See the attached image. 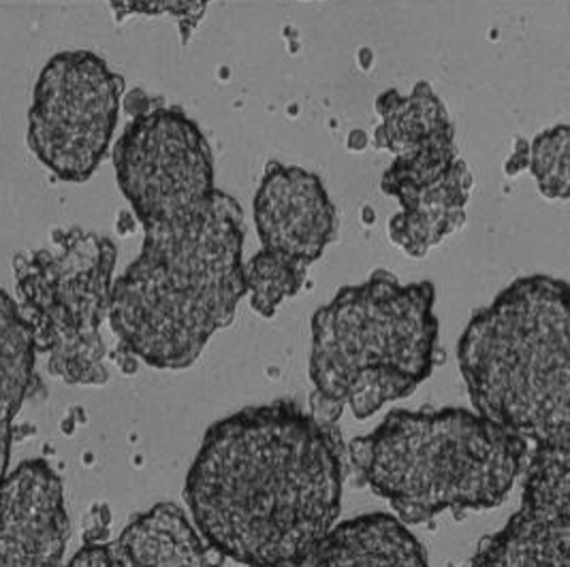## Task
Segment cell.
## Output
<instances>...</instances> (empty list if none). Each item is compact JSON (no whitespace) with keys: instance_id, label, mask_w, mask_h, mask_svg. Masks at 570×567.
<instances>
[{"instance_id":"cell-6","label":"cell","mask_w":570,"mask_h":567,"mask_svg":"<svg viewBox=\"0 0 570 567\" xmlns=\"http://www.w3.org/2000/svg\"><path fill=\"white\" fill-rule=\"evenodd\" d=\"M118 248L97 232H56L52 246L13 258L18 310L35 352L48 371L71 387H104L109 380L101 327Z\"/></svg>"},{"instance_id":"cell-2","label":"cell","mask_w":570,"mask_h":567,"mask_svg":"<svg viewBox=\"0 0 570 567\" xmlns=\"http://www.w3.org/2000/svg\"><path fill=\"white\" fill-rule=\"evenodd\" d=\"M344 459L332 422L272 401L212 425L186 476L197 531L225 559L293 567L336 525Z\"/></svg>"},{"instance_id":"cell-9","label":"cell","mask_w":570,"mask_h":567,"mask_svg":"<svg viewBox=\"0 0 570 567\" xmlns=\"http://www.w3.org/2000/svg\"><path fill=\"white\" fill-rule=\"evenodd\" d=\"M253 218L261 250L308 271L336 239L337 211L323 180L304 167L267 162Z\"/></svg>"},{"instance_id":"cell-3","label":"cell","mask_w":570,"mask_h":567,"mask_svg":"<svg viewBox=\"0 0 570 567\" xmlns=\"http://www.w3.org/2000/svg\"><path fill=\"white\" fill-rule=\"evenodd\" d=\"M476 414L537 448L570 450V290L525 276L476 311L458 346Z\"/></svg>"},{"instance_id":"cell-4","label":"cell","mask_w":570,"mask_h":567,"mask_svg":"<svg viewBox=\"0 0 570 567\" xmlns=\"http://www.w3.org/2000/svg\"><path fill=\"white\" fill-rule=\"evenodd\" d=\"M436 288L379 269L312 316V404L325 422L365 420L430 378L439 350Z\"/></svg>"},{"instance_id":"cell-14","label":"cell","mask_w":570,"mask_h":567,"mask_svg":"<svg viewBox=\"0 0 570 567\" xmlns=\"http://www.w3.org/2000/svg\"><path fill=\"white\" fill-rule=\"evenodd\" d=\"M37 352L11 295L0 290V483L7 476L13 422L37 385Z\"/></svg>"},{"instance_id":"cell-18","label":"cell","mask_w":570,"mask_h":567,"mask_svg":"<svg viewBox=\"0 0 570 567\" xmlns=\"http://www.w3.org/2000/svg\"><path fill=\"white\" fill-rule=\"evenodd\" d=\"M116 22H125L132 16L158 18L169 16L178 22L181 43L188 46L193 32L204 22L212 0H107Z\"/></svg>"},{"instance_id":"cell-1","label":"cell","mask_w":570,"mask_h":567,"mask_svg":"<svg viewBox=\"0 0 570 567\" xmlns=\"http://www.w3.org/2000/svg\"><path fill=\"white\" fill-rule=\"evenodd\" d=\"M114 169L144 243L114 280L107 320L130 361L186 369L246 297L244 211L216 186L212 146L176 105L132 111Z\"/></svg>"},{"instance_id":"cell-19","label":"cell","mask_w":570,"mask_h":567,"mask_svg":"<svg viewBox=\"0 0 570 567\" xmlns=\"http://www.w3.org/2000/svg\"><path fill=\"white\" fill-rule=\"evenodd\" d=\"M62 567H130L114 541H90L81 546Z\"/></svg>"},{"instance_id":"cell-13","label":"cell","mask_w":570,"mask_h":567,"mask_svg":"<svg viewBox=\"0 0 570 567\" xmlns=\"http://www.w3.org/2000/svg\"><path fill=\"white\" fill-rule=\"evenodd\" d=\"M130 567H223L214 550L180 506L163 501L135 516L114 541Z\"/></svg>"},{"instance_id":"cell-10","label":"cell","mask_w":570,"mask_h":567,"mask_svg":"<svg viewBox=\"0 0 570 567\" xmlns=\"http://www.w3.org/2000/svg\"><path fill=\"white\" fill-rule=\"evenodd\" d=\"M71 536L52 465L28 459L0 483V567H62Z\"/></svg>"},{"instance_id":"cell-15","label":"cell","mask_w":570,"mask_h":567,"mask_svg":"<svg viewBox=\"0 0 570 567\" xmlns=\"http://www.w3.org/2000/svg\"><path fill=\"white\" fill-rule=\"evenodd\" d=\"M381 125L374 130L376 148L393 156L409 152L436 137L455 132L451 116L428 81H419L409 94L395 88L376 99Z\"/></svg>"},{"instance_id":"cell-7","label":"cell","mask_w":570,"mask_h":567,"mask_svg":"<svg viewBox=\"0 0 570 567\" xmlns=\"http://www.w3.org/2000/svg\"><path fill=\"white\" fill-rule=\"evenodd\" d=\"M125 79L90 50H67L48 60L28 109V148L65 183L90 180L116 135Z\"/></svg>"},{"instance_id":"cell-17","label":"cell","mask_w":570,"mask_h":567,"mask_svg":"<svg viewBox=\"0 0 570 567\" xmlns=\"http://www.w3.org/2000/svg\"><path fill=\"white\" fill-rule=\"evenodd\" d=\"M528 169L549 201H569L570 129L558 125L539 132L528 150Z\"/></svg>"},{"instance_id":"cell-11","label":"cell","mask_w":570,"mask_h":567,"mask_svg":"<svg viewBox=\"0 0 570 567\" xmlns=\"http://www.w3.org/2000/svg\"><path fill=\"white\" fill-rule=\"evenodd\" d=\"M293 567H430V561L400 518L376 513L332 527Z\"/></svg>"},{"instance_id":"cell-16","label":"cell","mask_w":570,"mask_h":567,"mask_svg":"<svg viewBox=\"0 0 570 567\" xmlns=\"http://www.w3.org/2000/svg\"><path fill=\"white\" fill-rule=\"evenodd\" d=\"M306 278L308 271L263 250L244 262V282L250 308L263 318H272L286 299L299 295Z\"/></svg>"},{"instance_id":"cell-5","label":"cell","mask_w":570,"mask_h":567,"mask_svg":"<svg viewBox=\"0 0 570 567\" xmlns=\"http://www.w3.org/2000/svg\"><path fill=\"white\" fill-rule=\"evenodd\" d=\"M357 476L402 523L490 510L515 487L528 441L462 408L393 410L348 446Z\"/></svg>"},{"instance_id":"cell-12","label":"cell","mask_w":570,"mask_h":567,"mask_svg":"<svg viewBox=\"0 0 570 567\" xmlns=\"http://www.w3.org/2000/svg\"><path fill=\"white\" fill-rule=\"evenodd\" d=\"M474 176L462 160L444 180L400 201L390 220V239L406 257L425 258L451 235L464 229Z\"/></svg>"},{"instance_id":"cell-8","label":"cell","mask_w":570,"mask_h":567,"mask_svg":"<svg viewBox=\"0 0 570 567\" xmlns=\"http://www.w3.org/2000/svg\"><path fill=\"white\" fill-rule=\"evenodd\" d=\"M466 567H570V450L537 448L518 513Z\"/></svg>"}]
</instances>
